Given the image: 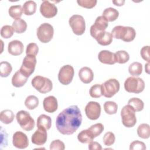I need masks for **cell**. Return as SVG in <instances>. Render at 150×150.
<instances>
[{"label": "cell", "instance_id": "f546056e", "mask_svg": "<svg viewBox=\"0 0 150 150\" xmlns=\"http://www.w3.org/2000/svg\"><path fill=\"white\" fill-rule=\"evenodd\" d=\"M129 74L133 76H138L142 72V65L141 63L135 62L131 63L128 67Z\"/></svg>", "mask_w": 150, "mask_h": 150}, {"label": "cell", "instance_id": "6da1fadb", "mask_svg": "<svg viewBox=\"0 0 150 150\" xmlns=\"http://www.w3.org/2000/svg\"><path fill=\"white\" fill-rule=\"evenodd\" d=\"M82 122L81 111L76 105H71L59 114L56 120L57 131L63 135L74 133Z\"/></svg>", "mask_w": 150, "mask_h": 150}, {"label": "cell", "instance_id": "ac0fdd59", "mask_svg": "<svg viewBox=\"0 0 150 150\" xmlns=\"http://www.w3.org/2000/svg\"><path fill=\"white\" fill-rule=\"evenodd\" d=\"M98 59L103 64L112 65L116 63L115 54L107 50L100 51L98 54Z\"/></svg>", "mask_w": 150, "mask_h": 150}, {"label": "cell", "instance_id": "ab89813d", "mask_svg": "<svg viewBox=\"0 0 150 150\" xmlns=\"http://www.w3.org/2000/svg\"><path fill=\"white\" fill-rule=\"evenodd\" d=\"M115 140V135L111 132H106L103 137V142L105 146H109L114 144Z\"/></svg>", "mask_w": 150, "mask_h": 150}, {"label": "cell", "instance_id": "2e32d148", "mask_svg": "<svg viewBox=\"0 0 150 150\" xmlns=\"http://www.w3.org/2000/svg\"><path fill=\"white\" fill-rule=\"evenodd\" d=\"M46 131L47 130L44 128H38V129L32 135V142L39 146L44 145L47 139V134Z\"/></svg>", "mask_w": 150, "mask_h": 150}, {"label": "cell", "instance_id": "d4e9b609", "mask_svg": "<svg viewBox=\"0 0 150 150\" xmlns=\"http://www.w3.org/2000/svg\"><path fill=\"white\" fill-rule=\"evenodd\" d=\"M37 5L35 1H26L22 6L23 12L25 15H32L36 11Z\"/></svg>", "mask_w": 150, "mask_h": 150}, {"label": "cell", "instance_id": "7dc6e473", "mask_svg": "<svg viewBox=\"0 0 150 150\" xmlns=\"http://www.w3.org/2000/svg\"><path fill=\"white\" fill-rule=\"evenodd\" d=\"M112 2L116 6H122L124 3H125V1H122V0H117V1H112Z\"/></svg>", "mask_w": 150, "mask_h": 150}, {"label": "cell", "instance_id": "30bf717a", "mask_svg": "<svg viewBox=\"0 0 150 150\" xmlns=\"http://www.w3.org/2000/svg\"><path fill=\"white\" fill-rule=\"evenodd\" d=\"M36 62L35 56L26 55L23 60L19 71L23 75L28 78L34 72Z\"/></svg>", "mask_w": 150, "mask_h": 150}, {"label": "cell", "instance_id": "44dd1931", "mask_svg": "<svg viewBox=\"0 0 150 150\" xmlns=\"http://www.w3.org/2000/svg\"><path fill=\"white\" fill-rule=\"evenodd\" d=\"M94 39L97 43L101 46H108L112 41V36L111 33L106 31H103L98 33Z\"/></svg>", "mask_w": 150, "mask_h": 150}, {"label": "cell", "instance_id": "60d3db41", "mask_svg": "<svg viewBox=\"0 0 150 150\" xmlns=\"http://www.w3.org/2000/svg\"><path fill=\"white\" fill-rule=\"evenodd\" d=\"M39 52V47L35 43H30L27 45L26 49V55L36 56Z\"/></svg>", "mask_w": 150, "mask_h": 150}, {"label": "cell", "instance_id": "484cf974", "mask_svg": "<svg viewBox=\"0 0 150 150\" xmlns=\"http://www.w3.org/2000/svg\"><path fill=\"white\" fill-rule=\"evenodd\" d=\"M12 26L16 33H22L26 30L27 23L25 21L19 18L13 21Z\"/></svg>", "mask_w": 150, "mask_h": 150}, {"label": "cell", "instance_id": "bcb514c9", "mask_svg": "<svg viewBox=\"0 0 150 150\" xmlns=\"http://www.w3.org/2000/svg\"><path fill=\"white\" fill-rule=\"evenodd\" d=\"M88 148L90 150H94V149L101 150L102 149V147L98 142L96 141H93L88 143Z\"/></svg>", "mask_w": 150, "mask_h": 150}, {"label": "cell", "instance_id": "836d02e7", "mask_svg": "<svg viewBox=\"0 0 150 150\" xmlns=\"http://www.w3.org/2000/svg\"><path fill=\"white\" fill-rule=\"evenodd\" d=\"M114 54L116 63L120 64H124L127 63L129 59V55L128 53L125 50H118Z\"/></svg>", "mask_w": 150, "mask_h": 150}, {"label": "cell", "instance_id": "d6986e66", "mask_svg": "<svg viewBox=\"0 0 150 150\" xmlns=\"http://www.w3.org/2000/svg\"><path fill=\"white\" fill-rule=\"evenodd\" d=\"M23 43L18 40L11 41L8 45V51L12 56H18L23 52Z\"/></svg>", "mask_w": 150, "mask_h": 150}, {"label": "cell", "instance_id": "8992f818", "mask_svg": "<svg viewBox=\"0 0 150 150\" xmlns=\"http://www.w3.org/2000/svg\"><path fill=\"white\" fill-rule=\"evenodd\" d=\"M16 118L18 123L23 129L30 131L34 128L35 121L28 111L25 110L18 111L16 115Z\"/></svg>", "mask_w": 150, "mask_h": 150}, {"label": "cell", "instance_id": "83f0119b", "mask_svg": "<svg viewBox=\"0 0 150 150\" xmlns=\"http://www.w3.org/2000/svg\"><path fill=\"white\" fill-rule=\"evenodd\" d=\"M137 134L139 137L148 139L150 137V127L148 124H141L137 128Z\"/></svg>", "mask_w": 150, "mask_h": 150}, {"label": "cell", "instance_id": "d6a6232c", "mask_svg": "<svg viewBox=\"0 0 150 150\" xmlns=\"http://www.w3.org/2000/svg\"><path fill=\"white\" fill-rule=\"evenodd\" d=\"M39 101L38 98L33 95L29 96L25 101V105L29 110H33L39 105Z\"/></svg>", "mask_w": 150, "mask_h": 150}, {"label": "cell", "instance_id": "cb8c5ba5", "mask_svg": "<svg viewBox=\"0 0 150 150\" xmlns=\"http://www.w3.org/2000/svg\"><path fill=\"white\" fill-rule=\"evenodd\" d=\"M102 16H104L108 22H113L118 18L119 12L115 8L109 7L104 10Z\"/></svg>", "mask_w": 150, "mask_h": 150}, {"label": "cell", "instance_id": "1f68e13d", "mask_svg": "<svg viewBox=\"0 0 150 150\" xmlns=\"http://www.w3.org/2000/svg\"><path fill=\"white\" fill-rule=\"evenodd\" d=\"M128 104L131 105L135 112H139L142 111L144 107V102L140 98L136 97L130 98L128 101Z\"/></svg>", "mask_w": 150, "mask_h": 150}, {"label": "cell", "instance_id": "8d00e7d4", "mask_svg": "<svg viewBox=\"0 0 150 150\" xmlns=\"http://www.w3.org/2000/svg\"><path fill=\"white\" fill-rule=\"evenodd\" d=\"M88 130L94 138L102 133L104 130V125L101 123H97L90 127Z\"/></svg>", "mask_w": 150, "mask_h": 150}, {"label": "cell", "instance_id": "c3c4849f", "mask_svg": "<svg viewBox=\"0 0 150 150\" xmlns=\"http://www.w3.org/2000/svg\"><path fill=\"white\" fill-rule=\"evenodd\" d=\"M149 63H147L145 66V71L146 72L149 74Z\"/></svg>", "mask_w": 150, "mask_h": 150}, {"label": "cell", "instance_id": "ffe728a7", "mask_svg": "<svg viewBox=\"0 0 150 150\" xmlns=\"http://www.w3.org/2000/svg\"><path fill=\"white\" fill-rule=\"evenodd\" d=\"M79 77L83 83L88 84L93 81L94 74L90 68L88 67H83L81 68L79 71Z\"/></svg>", "mask_w": 150, "mask_h": 150}, {"label": "cell", "instance_id": "52a82bcc", "mask_svg": "<svg viewBox=\"0 0 150 150\" xmlns=\"http://www.w3.org/2000/svg\"><path fill=\"white\" fill-rule=\"evenodd\" d=\"M54 29L53 26L48 23L41 24L36 31V35L38 39L43 43L49 42L53 38Z\"/></svg>", "mask_w": 150, "mask_h": 150}, {"label": "cell", "instance_id": "277c9868", "mask_svg": "<svg viewBox=\"0 0 150 150\" xmlns=\"http://www.w3.org/2000/svg\"><path fill=\"white\" fill-rule=\"evenodd\" d=\"M31 84L37 91L42 94L51 91L53 88L52 81L49 78L41 76L34 77L31 81Z\"/></svg>", "mask_w": 150, "mask_h": 150}, {"label": "cell", "instance_id": "d590c367", "mask_svg": "<svg viewBox=\"0 0 150 150\" xmlns=\"http://www.w3.org/2000/svg\"><path fill=\"white\" fill-rule=\"evenodd\" d=\"M117 109H118L117 104L114 101H105L104 104V111L109 115H112V114H116L117 111Z\"/></svg>", "mask_w": 150, "mask_h": 150}, {"label": "cell", "instance_id": "74e56055", "mask_svg": "<svg viewBox=\"0 0 150 150\" xmlns=\"http://www.w3.org/2000/svg\"><path fill=\"white\" fill-rule=\"evenodd\" d=\"M89 94L93 98H97L103 96L102 87L101 84H96L91 87L89 90Z\"/></svg>", "mask_w": 150, "mask_h": 150}, {"label": "cell", "instance_id": "4dcf8cb0", "mask_svg": "<svg viewBox=\"0 0 150 150\" xmlns=\"http://www.w3.org/2000/svg\"><path fill=\"white\" fill-rule=\"evenodd\" d=\"M78 140L83 144H87L92 141L94 139L88 129L82 130L77 135Z\"/></svg>", "mask_w": 150, "mask_h": 150}, {"label": "cell", "instance_id": "b9f144b4", "mask_svg": "<svg viewBox=\"0 0 150 150\" xmlns=\"http://www.w3.org/2000/svg\"><path fill=\"white\" fill-rule=\"evenodd\" d=\"M77 2L81 7L91 9L96 6L97 1L96 0H77Z\"/></svg>", "mask_w": 150, "mask_h": 150}, {"label": "cell", "instance_id": "ba28073f", "mask_svg": "<svg viewBox=\"0 0 150 150\" xmlns=\"http://www.w3.org/2000/svg\"><path fill=\"white\" fill-rule=\"evenodd\" d=\"M69 23L75 35H81L84 33L86 30V22L84 18L81 15H72L69 20Z\"/></svg>", "mask_w": 150, "mask_h": 150}, {"label": "cell", "instance_id": "7a4b0ae2", "mask_svg": "<svg viewBox=\"0 0 150 150\" xmlns=\"http://www.w3.org/2000/svg\"><path fill=\"white\" fill-rule=\"evenodd\" d=\"M112 38L121 39L125 42H130L134 40L136 36L135 29L130 26H116L111 30Z\"/></svg>", "mask_w": 150, "mask_h": 150}, {"label": "cell", "instance_id": "7402d4cb", "mask_svg": "<svg viewBox=\"0 0 150 150\" xmlns=\"http://www.w3.org/2000/svg\"><path fill=\"white\" fill-rule=\"evenodd\" d=\"M28 77L23 75L19 70L15 72L12 78V84L15 87H21L27 82Z\"/></svg>", "mask_w": 150, "mask_h": 150}, {"label": "cell", "instance_id": "4fadbf2b", "mask_svg": "<svg viewBox=\"0 0 150 150\" xmlns=\"http://www.w3.org/2000/svg\"><path fill=\"white\" fill-rule=\"evenodd\" d=\"M108 26V22L103 16H98L94 23L90 28V35L94 38L100 32L105 31Z\"/></svg>", "mask_w": 150, "mask_h": 150}, {"label": "cell", "instance_id": "8fae6325", "mask_svg": "<svg viewBox=\"0 0 150 150\" xmlns=\"http://www.w3.org/2000/svg\"><path fill=\"white\" fill-rule=\"evenodd\" d=\"M74 74V70L73 67L70 64L64 65L59 70L58 80L62 84L68 85L72 81Z\"/></svg>", "mask_w": 150, "mask_h": 150}, {"label": "cell", "instance_id": "e575fe53", "mask_svg": "<svg viewBox=\"0 0 150 150\" xmlns=\"http://www.w3.org/2000/svg\"><path fill=\"white\" fill-rule=\"evenodd\" d=\"M12 67L8 62H1L0 63V76L2 77H7L12 72Z\"/></svg>", "mask_w": 150, "mask_h": 150}, {"label": "cell", "instance_id": "f35d334b", "mask_svg": "<svg viewBox=\"0 0 150 150\" xmlns=\"http://www.w3.org/2000/svg\"><path fill=\"white\" fill-rule=\"evenodd\" d=\"M14 32L12 26L10 25H4L1 29V35L4 39H9L13 36Z\"/></svg>", "mask_w": 150, "mask_h": 150}, {"label": "cell", "instance_id": "603a6c76", "mask_svg": "<svg viewBox=\"0 0 150 150\" xmlns=\"http://www.w3.org/2000/svg\"><path fill=\"white\" fill-rule=\"evenodd\" d=\"M52 125L51 118L45 114H41L37 119V127L42 128L46 130L50 128Z\"/></svg>", "mask_w": 150, "mask_h": 150}, {"label": "cell", "instance_id": "f6af8a7d", "mask_svg": "<svg viewBox=\"0 0 150 150\" xmlns=\"http://www.w3.org/2000/svg\"><path fill=\"white\" fill-rule=\"evenodd\" d=\"M140 54L142 58L146 61L148 63H149V46H145L142 47L140 51Z\"/></svg>", "mask_w": 150, "mask_h": 150}, {"label": "cell", "instance_id": "ee69618b", "mask_svg": "<svg viewBox=\"0 0 150 150\" xmlns=\"http://www.w3.org/2000/svg\"><path fill=\"white\" fill-rule=\"evenodd\" d=\"M145 144L138 140H135L132 142L129 146L130 150H145L146 149Z\"/></svg>", "mask_w": 150, "mask_h": 150}, {"label": "cell", "instance_id": "e0dca14e", "mask_svg": "<svg viewBox=\"0 0 150 150\" xmlns=\"http://www.w3.org/2000/svg\"><path fill=\"white\" fill-rule=\"evenodd\" d=\"M43 106L44 110L49 113L55 112L58 108L57 100L54 96H50L44 98L43 101Z\"/></svg>", "mask_w": 150, "mask_h": 150}, {"label": "cell", "instance_id": "5b68a950", "mask_svg": "<svg viewBox=\"0 0 150 150\" xmlns=\"http://www.w3.org/2000/svg\"><path fill=\"white\" fill-rule=\"evenodd\" d=\"M121 117L122 124L127 128L133 127L137 122L135 111L129 105L124 106L121 111Z\"/></svg>", "mask_w": 150, "mask_h": 150}, {"label": "cell", "instance_id": "3957f363", "mask_svg": "<svg viewBox=\"0 0 150 150\" xmlns=\"http://www.w3.org/2000/svg\"><path fill=\"white\" fill-rule=\"evenodd\" d=\"M124 88L128 93L139 94L144 91L145 83L141 78L131 76L125 80Z\"/></svg>", "mask_w": 150, "mask_h": 150}, {"label": "cell", "instance_id": "7bdbcfd3", "mask_svg": "<svg viewBox=\"0 0 150 150\" xmlns=\"http://www.w3.org/2000/svg\"><path fill=\"white\" fill-rule=\"evenodd\" d=\"M65 145L63 142L60 139H56L53 141L50 145V150H64Z\"/></svg>", "mask_w": 150, "mask_h": 150}, {"label": "cell", "instance_id": "9c48e42d", "mask_svg": "<svg viewBox=\"0 0 150 150\" xmlns=\"http://www.w3.org/2000/svg\"><path fill=\"white\" fill-rule=\"evenodd\" d=\"M103 96L106 98H111L120 90V83L115 79H110L101 84Z\"/></svg>", "mask_w": 150, "mask_h": 150}, {"label": "cell", "instance_id": "5bb4252c", "mask_svg": "<svg viewBox=\"0 0 150 150\" xmlns=\"http://www.w3.org/2000/svg\"><path fill=\"white\" fill-rule=\"evenodd\" d=\"M40 12L46 18H52L57 13V8L48 1H43L40 6Z\"/></svg>", "mask_w": 150, "mask_h": 150}, {"label": "cell", "instance_id": "f1b7e54d", "mask_svg": "<svg viewBox=\"0 0 150 150\" xmlns=\"http://www.w3.org/2000/svg\"><path fill=\"white\" fill-rule=\"evenodd\" d=\"M8 13L10 16L15 19V20L19 19L22 15V7L20 5H12L9 8Z\"/></svg>", "mask_w": 150, "mask_h": 150}, {"label": "cell", "instance_id": "9a60e30c", "mask_svg": "<svg viewBox=\"0 0 150 150\" xmlns=\"http://www.w3.org/2000/svg\"><path fill=\"white\" fill-rule=\"evenodd\" d=\"M12 144L17 148L25 149L29 146V139L25 133L16 131L13 135Z\"/></svg>", "mask_w": 150, "mask_h": 150}, {"label": "cell", "instance_id": "4316f807", "mask_svg": "<svg viewBox=\"0 0 150 150\" xmlns=\"http://www.w3.org/2000/svg\"><path fill=\"white\" fill-rule=\"evenodd\" d=\"M15 115L11 110H4L1 112L0 120L5 124H11L14 120Z\"/></svg>", "mask_w": 150, "mask_h": 150}, {"label": "cell", "instance_id": "7c38bea8", "mask_svg": "<svg viewBox=\"0 0 150 150\" xmlns=\"http://www.w3.org/2000/svg\"><path fill=\"white\" fill-rule=\"evenodd\" d=\"M84 111L88 119L96 120L100 117L101 114V105L96 101H90L86 105Z\"/></svg>", "mask_w": 150, "mask_h": 150}]
</instances>
